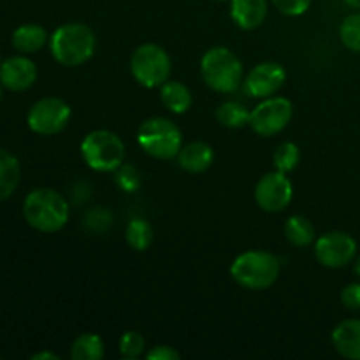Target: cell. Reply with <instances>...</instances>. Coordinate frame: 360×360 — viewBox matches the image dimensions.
Here are the masks:
<instances>
[{
	"instance_id": "obj_1",
	"label": "cell",
	"mask_w": 360,
	"mask_h": 360,
	"mask_svg": "<svg viewBox=\"0 0 360 360\" xmlns=\"http://www.w3.org/2000/svg\"><path fill=\"white\" fill-rule=\"evenodd\" d=\"M23 217L32 229L44 234L58 232L69 220V202L51 188H35L23 202Z\"/></svg>"
},
{
	"instance_id": "obj_2",
	"label": "cell",
	"mask_w": 360,
	"mask_h": 360,
	"mask_svg": "<svg viewBox=\"0 0 360 360\" xmlns=\"http://www.w3.org/2000/svg\"><path fill=\"white\" fill-rule=\"evenodd\" d=\"M94 30L83 23H67L56 28L51 35L49 48L51 55L60 65L77 67L91 58L95 51Z\"/></svg>"
},
{
	"instance_id": "obj_3",
	"label": "cell",
	"mask_w": 360,
	"mask_h": 360,
	"mask_svg": "<svg viewBox=\"0 0 360 360\" xmlns=\"http://www.w3.org/2000/svg\"><path fill=\"white\" fill-rule=\"evenodd\" d=\"M280 260L267 252H246L232 262L231 274L238 285L248 290H266L280 276Z\"/></svg>"
},
{
	"instance_id": "obj_4",
	"label": "cell",
	"mask_w": 360,
	"mask_h": 360,
	"mask_svg": "<svg viewBox=\"0 0 360 360\" xmlns=\"http://www.w3.org/2000/svg\"><path fill=\"white\" fill-rule=\"evenodd\" d=\"M200 72L210 88L220 94H232L243 81V63L231 49L211 48L200 60Z\"/></svg>"
},
{
	"instance_id": "obj_5",
	"label": "cell",
	"mask_w": 360,
	"mask_h": 360,
	"mask_svg": "<svg viewBox=\"0 0 360 360\" xmlns=\"http://www.w3.org/2000/svg\"><path fill=\"white\" fill-rule=\"evenodd\" d=\"M137 141L144 153L158 160L178 157L181 150V130L167 118H150L139 127Z\"/></svg>"
},
{
	"instance_id": "obj_6",
	"label": "cell",
	"mask_w": 360,
	"mask_h": 360,
	"mask_svg": "<svg viewBox=\"0 0 360 360\" xmlns=\"http://www.w3.org/2000/svg\"><path fill=\"white\" fill-rule=\"evenodd\" d=\"M81 155L94 171L112 172L125 160V144L109 130H94L81 143Z\"/></svg>"
},
{
	"instance_id": "obj_7",
	"label": "cell",
	"mask_w": 360,
	"mask_h": 360,
	"mask_svg": "<svg viewBox=\"0 0 360 360\" xmlns=\"http://www.w3.org/2000/svg\"><path fill=\"white\" fill-rule=\"evenodd\" d=\"M130 70L134 79L143 86H162L171 74V58L160 46L143 44L134 51Z\"/></svg>"
},
{
	"instance_id": "obj_8",
	"label": "cell",
	"mask_w": 360,
	"mask_h": 360,
	"mask_svg": "<svg viewBox=\"0 0 360 360\" xmlns=\"http://www.w3.org/2000/svg\"><path fill=\"white\" fill-rule=\"evenodd\" d=\"M27 122L32 132L41 136H55L69 125L70 108L62 98H41L30 108Z\"/></svg>"
},
{
	"instance_id": "obj_9",
	"label": "cell",
	"mask_w": 360,
	"mask_h": 360,
	"mask_svg": "<svg viewBox=\"0 0 360 360\" xmlns=\"http://www.w3.org/2000/svg\"><path fill=\"white\" fill-rule=\"evenodd\" d=\"M294 108L285 97H267L250 115V125L259 136L271 137L280 134L290 123Z\"/></svg>"
},
{
	"instance_id": "obj_10",
	"label": "cell",
	"mask_w": 360,
	"mask_h": 360,
	"mask_svg": "<svg viewBox=\"0 0 360 360\" xmlns=\"http://www.w3.org/2000/svg\"><path fill=\"white\" fill-rule=\"evenodd\" d=\"M357 253V243L350 234L341 231L327 232L316 241L315 257L322 266L338 269L345 267L355 259Z\"/></svg>"
},
{
	"instance_id": "obj_11",
	"label": "cell",
	"mask_w": 360,
	"mask_h": 360,
	"mask_svg": "<svg viewBox=\"0 0 360 360\" xmlns=\"http://www.w3.org/2000/svg\"><path fill=\"white\" fill-rule=\"evenodd\" d=\"M292 197H294V188L285 172H269L262 176L255 186L257 204L269 213L283 211L290 204Z\"/></svg>"
},
{
	"instance_id": "obj_12",
	"label": "cell",
	"mask_w": 360,
	"mask_h": 360,
	"mask_svg": "<svg viewBox=\"0 0 360 360\" xmlns=\"http://www.w3.org/2000/svg\"><path fill=\"white\" fill-rule=\"evenodd\" d=\"M285 79H287V72L280 63L264 62L253 67L252 72L245 79V86L252 97L267 98L283 86Z\"/></svg>"
},
{
	"instance_id": "obj_13",
	"label": "cell",
	"mask_w": 360,
	"mask_h": 360,
	"mask_svg": "<svg viewBox=\"0 0 360 360\" xmlns=\"http://www.w3.org/2000/svg\"><path fill=\"white\" fill-rule=\"evenodd\" d=\"M37 79V67L27 56H13L0 63V83L11 91H25Z\"/></svg>"
},
{
	"instance_id": "obj_14",
	"label": "cell",
	"mask_w": 360,
	"mask_h": 360,
	"mask_svg": "<svg viewBox=\"0 0 360 360\" xmlns=\"http://www.w3.org/2000/svg\"><path fill=\"white\" fill-rule=\"evenodd\" d=\"M231 16L243 30H255L267 16V0H231Z\"/></svg>"
},
{
	"instance_id": "obj_15",
	"label": "cell",
	"mask_w": 360,
	"mask_h": 360,
	"mask_svg": "<svg viewBox=\"0 0 360 360\" xmlns=\"http://www.w3.org/2000/svg\"><path fill=\"white\" fill-rule=\"evenodd\" d=\"M333 345L345 359L360 360V320H345L333 330Z\"/></svg>"
},
{
	"instance_id": "obj_16",
	"label": "cell",
	"mask_w": 360,
	"mask_h": 360,
	"mask_svg": "<svg viewBox=\"0 0 360 360\" xmlns=\"http://www.w3.org/2000/svg\"><path fill=\"white\" fill-rule=\"evenodd\" d=\"M213 148L206 143H190L186 144L185 148H181L178 153V160L179 165H181L185 171L188 172H204L206 169L211 167L213 164Z\"/></svg>"
},
{
	"instance_id": "obj_17",
	"label": "cell",
	"mask_w": 360,
	"mask_h": 360,
	"mask_svg": "<svg viewBox=\"0 0 360 360\" xmlns=\"http://www.w3.org/2000/svg\"><path fill=\"white\" fill-rule=\"evenodd\" d=\"M20 162L9 151L0 150V202L9 199L20 183Z\"/></svg>"
},
{
	"instance_id": "obj_18",
	"label": "cell",
	"mask_w": 360,
	"mask_h": 360,
	"mask_svg": "<svg viewBox=\"0 0 360 360\" xmlns=\"http://www.w3.org/2000/svg\"><path fill=\"white\" fill-rule=\"evenodd\" d=\"M48 42V34L34 23L21 25L13 34V46L21 53H35Z\"/></svg>"
},
{
	"instance_id": "obj_19",
	"label": "cell",
	"mask_w": 360,
	"mask_h": 360,
	"mask_svg": "<svg viewBox=\"0 0 360 360\" xmlns=\"http://www.w3.org/2000/svg\"><path fill=\"white\" fill-rule=\"evenodd\" d=\"M162 102L165 104V108L169 111L176 112V115H181V112H186L192 105V94H190L188 88L185 86L179 81H165L162 84L160 90Z\"/></svg>"
},
{
	"instance_id": "obj_20",
	"label": "cell",
	"mask_w": 360,
	"mask_h": 360,
	"mask_svg": "<svg viewBox=\"0 0 360 360\" xmlns=\"http://www.w3.org/2000/svg\"><path fill=\"white\" fill-rule=\"evenodd\" d=\"M285 236L294 246L304 248V246L311 245L313 239H315V229H313L311 221L308 218L301 217V214H294L285 224Z\"/></svg>"
},
{
	"instance_id": "obj_21",
	"label": "cell",
	"mask_w": 360,
	"mask_h": 360,
	"mask_svg": "<svg viewBox=\"0 0 360 360\" xmlns=\"http://www.w3.org/2000/svg\"><path fill=\"white\" fill-rule=\"evenodd\" d=\"M70 357L74 360H101L104 357V343L97 334H83L77 338L70 348Z\"/></svg>"
},
{
	"instance_id": "obj_22",
	"label": "cell",
	"mask_w": 360,
	"mask_h": 360,
	"mask_svg": "<svg viewBox=\"0 0 360 360\" xmlns=\"http://www.w3.org/2000/svg\"><path fill=\"white\" fill-rule=\"evenodd\" d=\"M250 115L252 112L246 109V105L234 101L224 102L217 109V120L224 127H229V129H241V127H245L246 123H250Z\"/></svg>"
},
{
	"instance_id": "obj_23",
	"label": "cell",
	"mask_w": 360,
	"mask_h": 360,
	"mask_svg": "<svg viewBox=\"0 0 360 360\" xmlns=\"http://www.w3.org/2000/svg\"><path fill=\"white\" fill-rule=\"evenodd\" d=\"M151 241H153V227L148 224L146 220H132L127 227V243L130 248L137 250V252H144L150 248Z\"/></svg>"
},
{
	"instance_id": "obj_24",
	"label": "cell",
	"mask_w": 360,
	"mask_h": 360,
	"mask_svg": "<svg viewBox=\"0 0 360 360\" xmlns=\"http://www.w3.org/2000/svg\"><path fill=\"white\" fill-rule=\"evenodd\" d=\"M273 158L276 171L287 174V172L294 171L297 167L299 160H301V151H299V148L294 143H283L276 148Z\"/></svg>"
},
{
	"instance_id": "obj_25",
	"label": "cell",
	"mask_w": 360,
	"mask_h": 360,
	"mask_svg": "<svg viewBox=\"0 0 360 360\" xmlns=\"http://www.w3.org/2000/svg\"><path fill=\"white\" fill-rule=\"evenodd\" d=\"M340 35L343 44L350 51L360 53V13L350 14L343 20L340 28Z\"/></svg>"
},
{
	"instance_id": "obj_26",
	"label": "cell",
	"mask_w": 360,
	"mask_h": 360,
	"mask_svg": "<svg viewBox=\"0 0 360 360\" xmlns=\"http://www.w3.org/2000/svg\"><path fill=\"white\" fill-rule=\"evenodd\" d=\"M144 352V338L136 330H129L120 340V354L127 359H137Z\"/></svg>"
},
{
	"instance_id": "obj_27",
	"label": "cell",
	"mask_w": 360,
	"mask_h": 360,
	"mask_svg": "<svg viewBox=\"0 0 360 360\" xmlns=\"http://www.w3.org/2000/svg\"><path fill=\"white\" fill-rule=\"evenodd\" d=\"M116 171H118L116 172V183H118L125 192H134V190L141 185L139 174H137V171L134 167L122 164Z\"/></svg>"
},
{
	"instance_id": "obj_28",
	"label": "cell",
	"mask_w": 360,
	"mask_h": 360,
	"mask_svg": "<svg viewBox=\"0 0 360 360\" xmlns=\"http://www.w3.org/2000/svg\"><path fill=\"white\" fill-rule=\"evenodd\" d=\"M276 9L285 16H301L311 6V0H273Z\"/></svg>"
},
{
	"instance_id": "obj_29",
	"label": "cell",
	"mask_w": 360,
	"mask_h": 360,
	"mask_svg": "<svg viewBox=\"0 0 360 360\" xmlns=\"http://www.w3.org/2000/svg\"><path fill=\"white\" fill-rule=\"evenodd\" d=\"M341 302L348 309H360V283H350L341 292Z\"/></svg>"
},
{
	"instance_id": "obj_30",
	"label": "cell",
	"mask_w": 360,
	"mask_h": 360,
	"mask_svg": "<svg viewBox=\"0 0 360 360\" xmlns=\"http://www.w3.org/2000/svg\"><path fill=\"white\" fill-rule=\"evenodd\" d=\"M101 220H112V214L109 213L108 210H104V207H95V210L88 211L84 224H86V227L91 229V231L102 232V227L98 225Z\"/></svg>"
},
{
	"instance_id": "obj_31",
	"label": "cell",
	"mask_w": 360,
	"mask_h": 360,
	"mask_svg": "<svg viewBox=\"0 0 360 360\" xmlns=\"http://www.w3.org/2000/svg\"><path fill=\"white\" fill-rule=\"evenodd\" d=\"M148 360H178L179 354L176 350H172L171 347H164V345H158V347L151 348L146 355Z\"/></svg>"
},
{
	"instance_id": "obj_32",
	"label": "cell",
	"mask_w": 360,
	"mask_h": 360,
	"mask_svg": "<svg viewBox=\"0 0 360 360\" xmlns=\"http://www.w3.org/2000/svg\"><path fill=\"white\" fill-rule=\"evenodd\" d=\"M60 357L56 354H51V352H41V354L32 355V360H58Z\"/></svg>"
},
{
	"instance_id": "obj_33",
	"label": "cell",
	"mask_w": 360,
	"mask_h": 360,
	"mask_svg": "<svg viewBox=\"0 0 360 360\" xmlns=\"http://www.w3.org/2000/svg\"><path fill=\"white\" fill-rule=\"evenodd\" d=\"M345 2L350 7H354V9H360V0H345Z\"/></svg>"
},
{
	"instance_id": "obj_34",
	"label": "cell",
	"mask_w": 360,
	"mask_h": 360,
	"mask_svg": "<svg viewBox=\"0 0 360 360\" xmlns=\"http://www.w3.org/2000/svg\"><path fill=\"white\" fill-rule=\"evenodd\" d=\"M354 271H355V274H357V276L360 278V257L357 260H355V266H354Z\"/></svg>"
},
{
	"instance_id": "obj_35",
	"label": "cell",
	"mask_w": 360,
	"mask_h": 360,
	"mask_svg": "<svg viewBox=\"0 0 360 360\" xmlns=\"http://www.w3.org/2000/svg\"><path fill=\"white\" fill-rule=\"evenodd\" d=\"M2 86H4V84L0 83V101H2V95H4V91H2Z\"/></svg>"
},
{
	"instance_id": "obj_36",
	"label": "cell",
	"mask_w": 360,
	"mask_h": 360,
	"mask_svg": "<svg viewBox=\"0 0 360 360\" xmlns=\"http://www.w3.org/2000/svg\"><path fill=\"white\" fill-rule=\"evenodd\" d=\"M218 2H227V0H218Z\"/></svg>"
}]
</instances>
